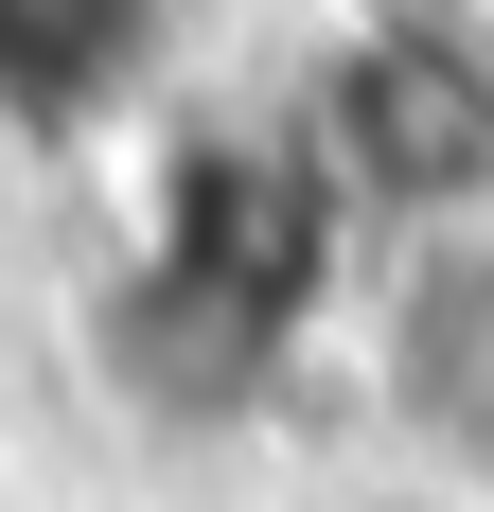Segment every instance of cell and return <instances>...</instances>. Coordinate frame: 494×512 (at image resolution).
<instances>
[{"mask_svg":"<svg viewBox=\"0 0 494 512\" xmlns=\"http://www.w3.org/2000/svg\"><path fill=\"white\" fill-rule=\"evenodd\" d=\"M389 424L494 495V230H442L389 301Z\"/></svg>","mask_w":494,"mask_h":512,"instance_id":"obj_1","label":"cell"}]
</instances>
